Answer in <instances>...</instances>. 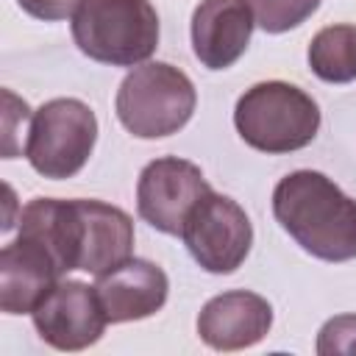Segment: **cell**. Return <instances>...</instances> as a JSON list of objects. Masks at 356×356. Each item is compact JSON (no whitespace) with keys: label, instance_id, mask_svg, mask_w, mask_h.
I'll return each mask as SVG.
<instances>
[{"label":"cell","instance_id":"6","mask_svg":"<svg viewBox=\"0 0 356 356\" xmlns=\"http://www.w3.org/2000/svg\"><path fill=\"white\" fill-rule=\"evenodd\" d=\"M181 239L206 273L225 275L248 259L253 245V225L236 200L209 192L189 211Z\"/></svg>","mask_w":356,"mask_h":356},{"label":"cell","instance_id":"1","mask_svg":"<svg viewBox=\"0 0 356 356\" xmlns=\"http://www.w3.org/2000/svg\"><path fill=\"white\" fill-rule=\"evenodd\" d=\"M273 214L281 228L314 259H356V200L328 175L295 170L273 192Z\"/></svg>","mask_w":356,"mask_h":356},{"label":"cell","instance_id":"8","mask_svg":"<svg viewBox=\"0 0 356 356\" xmlns=\"http://www.w3.org/2000/svg\"><path fill=\"white\" fill-rule=\"evenodd\" d=\"M106 312L97 289L83 281H58L33 309L39 337L56 350H83L106 331Z\"/></svg>","mask_w":356,"mask_h":356},{"label":"cell","instance_id":"17","mask_svg":"<svg viewBox=\"0 0 356 356\" xmlns=\"http://www.w3.org/2000/svg\"><path fill=\"white\" fill-rule=\"evenodd\" d=\"M19 8L36 19L44 22H56V19H67L75 17V11L86 3V0H17Z\"/></svg>","mask_w":356,"mask_h":356},{"label":"cell","instance_id":"14","mask_svg":"<svg viewBox=\"0 0 356 356\" xmlns=\"http://www.w3.org/2000/svg\"><path fill=\"white\" fill-rule=\"evenodd\" d=\"M309 67L320 81L350 83L356 81V25H328L309 42Z\"/></svg>","mask_w":356,"mask_h":356},{"label":"cell","instance_id":"16","mask_svg":"<svg viewBox=\"0 0 356 356\" xmlns=\"http://www.w3.org/2000/svg\"><path fill=\"white\" fill-rule=\"evenodd\" d=\"M320 356H356V314H337L325 320L317 334Z\"/></svg>","mask_w":356,"mask_h":356},{"label":"cell","instance_id":"7","mask_svg":"<svg viewBox=\"0 0 356 356\" xmlns=\"http://www.w3.org/2000/svg\"><path fill=\"white\" fill-rule=\"evenodd\" d=\"M209 192H211V186L203 178L197 164H192L186 159L164 156V159L150 161L139 172L136 209H139V217L147 225H153L156 231L181 236L189 211Z\"/></svg>","mask_w":356,"mask_h":356},{"label":"cell","instance_id":"15","mask_svg":"<svg viewBox=\"0 0 356 356\" xmlns=\"http://www.w3.org/2000/svg\"><path fill=\"white\" fill-rule=\"evenodd\" d=\"M253 8V19L267 33H284L289 28H298L306 22L320 0H248Z\"/></svg>","mask_w":356,"mask_h":356},{"label":"cell","instance_id":"2","mask_svg":"<svg viewBox=\"0 0 356 356\" xmlns=\"http://www.w3.org/2000/svg\"><path fill=\"white\" fill-rule=\"evenodd\" d=\"M83 56L111 67H136L159 47V14L150 0H86L72 17Z\"/></svg>","mask_w":356,"mask_h":356},{"label":"cell","instance_id":"12","mask_svg":"<svg viewBox=\"0 0 356 356\" xmlns=\"http://www.w3.org/2000/svg\"><path fill=\"white\" fill-rule=\"evenodd\" d=\"M95 289L108 323H131L156 314L167 303L170 278L147 259H128L120 267L97 275Z\"/></svg>","mask_w":356,"mask_h":356},{"label":"cell","instance_id":"3","mask_svg":"<svg viewBox=\"0 0 356 356\" xmlns=\"http://www.w3.org/2000/svg\"><path fill=\"white\" fill-rule=\"evenodd\" d=\"M234 125L253 150L292 153L317 136L320 108L303 89L284 81H264L236 100Z\"/></svg>","mask_w":356,"mask_h":356},{"label":"cell","instance_id":"5","mask_svg":"<svg viewBox=\"0 0 356 356\" xmlns=\"http://www.w3.org/2000/svg\"><path fill=\"white\" fill-rule=\"evenodd\" d=\"M97 139L95 111L75 97H56L39 106L31 117L25 159L53 181L72 178L89 161Z\"/></svg>","mask_w":356,"mask_h":356},{"label":"cell","instance_id":"13","mask_svg":"<svg viewBox=\"0 0 356 356\" xmlns=\"http://www.w3.org/2000/svg\"><path fill=\"white\" fill-rule=\"evenodd\" d=\"M78 209V270L103 275L131 259L134 222L131 217L103 200H75Z\"/></svg>","mask_w":356,"mask_h":356},{"label":"cell","instance_id":"9","mask_svg":"<svg viewBox=\"0 0 356 356\" xmlns=\"http://www.w3.org/2000/svg\"><path fill=\"white\" fill-rule=\"evenodd\" d=\"M58 278L61 270L50 250L19 234L0 250V309L6 314H33Z\"/></svg>","mask_w":356,"mask_h":356},{"label":"cell","instance_id":"10","mask_svg":"<svg viewBox=\"0 0 356 356\" xmlns=\"http://www.w3.org/2000/svg\"><path fill=\"white\" fill-rule=\"evenodd\" d=\"M273 325V306L267 298L231 289L211 298L197 314V334L214 350H242L267 337Z\"/></svg>","mask_w":356,"mask_h":356},{"label":"cell","instance_id":"4","mask_svg":"<svg viewBox=\"0 0 356 356\" xmlns=\"http://www.w3.org/2000/svg\"><path fill=\"white\" fill-rule=\"evenodd\" d=\"M195 103L197 95L186 72L164 61H147L122 78L114 108L128 134L161 139L189 122Z\"/></svg>","mask_w":356,"mask_h":356},{"label":"cell","instance_id":"11","mask_svg":"<svg viewBox=\"0 0 356 356\" xmlns=\"http://www.w3.org/2000/svg\"><path fill=\"white\" fill-rule=\"evenodd\" d=\"M253 8L248 0H200L192 14V50L209 70L231 67L250 42Z\"/></svg>","mask_w":356,"mask_h":356}]
</instances>
